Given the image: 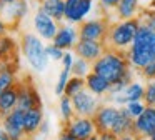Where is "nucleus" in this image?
Wrapping results in <instances>:
<instances>
[{"instance_id":"41","label":"nucleus","mask_w":155,"mask_h":140,"mask_svg":"<svg viewBox=\"0 0 155 140\" xmlns=\"http://www.w3.org/2000/svg\"><path fill=\"white\" fill-rule=\"evenodd\" d=\"M117 140H138V137L135 133H128V135H122V137H117Z\"/></svg>"},{"instance_id":"2","label":"nucleus","mask_w":155,"mask_h":140,"mask_svg":"<svg viewBox=\"0 0 155 140\" xmlns=\"http://www.w3.org/2000/svg\"><path fill=\"white\" fill-rule=\"evenodd\" d=\"M132 70L127 52L115 48H107L98 60L92 63V72L105 77L110 83H115Z\"/></svg>"},{"instance_id":"3","label":"nucleus","mask_w":155,"mask_h":140,"mask_svg":"<svg viewBox=\"0 0 155 140\" xmlns=\"http://www.w3.org/2000/svg\"><path fill=\"white\" fill-rule=\"evenodd\" d=\"M140 23L142 22L138 17L112 22L110 28H108V33H107V40H105L107 48H115V50L127 52L130 48V45L134 43V38L137 35V30L140 27Z\"/></svg>"},{"instance_id":"45","label":"nucleus","mask_w":155,"mask_h":140,"mask_svg":"<svg viewBox=\"0 0 155 140\" xmlns=\"http://www.w3.org/2000/svg\"><path fill=\"white\" fill-rule=\"evenodd\" d=\"M148 140H155V132H153V133H152V135H150V137H148Z\"/></svg>"},{"instance_id":"42","label":"nucleus","mask_w":155,"mask_h":140,"mask_svg":"<svg viewBox=\"0 0 155 140\" xmlns=\"http://www.w3.org/2000/svg\"><path fill=\"white\" fill-rule=\"evenodd\" d=\"M0 140H10V135L7 133V130L0 125Z\"/></svg>"},{"instance_id":"26","label":"nucleus","mask_w":155,"mask_h":140,"mask_svg":"<svg viewBox=\"0 0 155 140\" xmlns=\"http://www.w3.org/2000/svg\"><path fill=\"white\" fill-rule=\"evenodd\" d=\"M124 97L125 100L128 102H137V100H143V93H145V85L142 82H137V80H134V82H130L127 85V88L124 90Z\"/></svg>"},{"instance_id":"33","label":"nucleus","mask_w":155,"mask_h":140,"mask_svg":"<svg viewBox=\"0 0 155 140\" xmlns=\"http://www.w3.org/2000/svg\"><path fill=\"white\" fill-rule=\"evenodd\" d=\"M143 102H145V105L155 107V80H148L147 85H145Z\"/></svg>"},{"instance_id":"25","label":"nucleus","mask_w":155,"mask_h":140,"mask_svg":"<svg viewBox=\"0 0 155 140\" xmlns=\"http://www.w3.org/2000/svg\"><path fill=\"white\" fill-rule=\"evenodd\" d=\"M58 113H60V118L62 122H68L72 120L77 113H75V108H74V102H72V97L68 95H60L58 97Z\"/></svg>"},{"instance_id":"13","label":"nucleus","mask_w":155,"mask_h":140,"mask_svg":"<svg viewBox=\"0 0 155 140\" xmlns=\"http://www.w3.org/2000/svg\"><path fill=\"white\" fill-rule=\"evenodd\" d=\"M107 50L105 42H97V40H78L77 45L74 48V53L80 58H85L88 62L94 63L95 60H98L102 57V53Z\"/></svg>"},{"instance_id":"21","label":"nucleus","mask_w":155,"mask_h":140,"mask_svg":"<svg viewBox=\"0 0 155 140\" xmlns=\"http://www.w3.org/2000/svg\"><path fill=\"white\" fill-rule=\"evenodd\" d=\"M20 52V42L10 33L0 37V60H8V58H18Z\"/></svg>"},{"instance_id":"29","label":"nucleus","mask_w":155,"mask_h":140,"mask_svg":"<svg viewBox=\"0 0 155 140\" xmlns=\"http://www.w3.org/2000/svg\"><path fill=\"white\" fill-rule=\"evenodd\" d=\"M70 77H72V72H70V70H65V68H62V72L58 73L57 82H55V93H57L58 97L64 95L65 87H67V82H68Z\"/></svg>"},{"instance_id":"24","label":"nucleus","mask_w":155,"mask_h":140,"mask_svg":"<svg viewBox=\"0 0 155 140\" xmlns=\"http://www.w3.org/2000/svg\"><path fill=\"white\" fill-rule=\"evenodd\" d=\"M38 8L58 22L65 20V0H44L38 3Z\"/></svg>"},{"instance_id":"28","label":"nucleus","mask_w":155,"mask_h":140,"mask_svg":"<svg viewBox=\"0 0 155 140\" xmlns=\"http://www.w3.org/2000/svg\"><path fill=\"white\" fill-rule=\"evenodd\" d=\"M72 75H77V77H87L88 73L92 72V62L85 58H80V57H75V62L72 65Z\"/></svg>"},{"instance_id":"20","label":"nucleus","mask_w":155,"mask_h":140,"mask_svg":"<svg viewBox=\"0 0 155 140\" xmlns=\"http://www.w3.org/2000/svg\"><path fill=\"white\" fill-rule=\"evenodd\" d=\"M134 123H135V118L130 117V113H128L124 107H120V112H118V115H117V118H115L114 127H112L110 132H114L117 137L134 133Z\"/></svg>"},{"instance_id":"7","label":"nucleus","mask_w":155,"mask_h":140,"mask_svg":"<svg viewBox=\"0 0 155 140\" xmlns=\"http://www.w3.org/2000/svg\"><path fill=\"white\" fill-rule=\"evenodd\" d=\"M32 25H34V30L40 38H44L45 42H52L55 37V33L58 32V27H60V22L55 20L54 17L47 15L44 10L38 8L37 12L34 13V18H32Z\"/></svg>"},{"instance_id":"11","label":"nucleus","mask_w":155,"mask_h":140,"mask_svg":"<svg viewBox=\"0 0 155 140\" xmlns=\"http://www.w3.org/2000/svg\"><path fill=\"white\" fill-rule=\"evenodd\" d=\"M118 112H120V107L117 105H110V103H102L98 107V110L95 112V115L92 117L95 122V128H97V133L102 132H110L112 127H114V122L117 118Z\"/></svg>"},{"instance_id":"1","label":"nucleus","mask_w":155,"mask_h":140,"mask_svg":"<svg viewBox=\"0 0 155 140\" xmlns=\"http://www.w3.org/2000/svg\"><path fill=\"white\" fill-rule=\"evenodd\" d=\"M127 57L134 70H142L147 63L155 60V30L140 23L134 43L127 50Z\"/></svg>"},{"instance_id":"43","label":"nucleus","mask_w":155,"mask_h":140,"mask_svg":"<svg viewBox=\"0 0 155 140\" xmlns=\"http://www.w3.org/2000/svg\"><path fill=\"white\" fill-rule=\"evenodd\" d=\"M87 140H98V133H95V135H92V137H88Z\"/></svg>"},{"instance_id":"5","label":"nucleus","mask_w":155,"mask_h":140,"mask_svg":"<svg viewBox=\"0 0 155 140\" xmlns=\"http://www.w3.org/2000/svg\"><path fill=\"white\" fill-rule=\"evenodd\" d=\"M110 20L107 15L95 17V18H85L82 23H78V35L82 40H97V42H105L107 33L110 28Z\"/></svg>"},{"instance_id":"15","label":"nucleus","mask_w":155,"mask_h":140,"mask_svg":"<svg viewBox=\"0 0 155 140\" xmlns=\"http://www.w3.org/2000/svg\"><path fill=\"white\" fill-rule=\"evenodd\" d=\"M18 58L0 60V92L18 83Z\"/></svg>"},{"instance_id":"35","label":"nucleus","mask_w":155,"mask_h":140,"mask_svg":"<svg viewBox=\"0 0 155 140\" xmlns=\"http://www.w3.org/2000/svg\"><path fill=\"white\" fill-rule=\"evenodd\" d=\"M138 73H140V77L143 80H155V60H152L150 63H147V65L143 67L142 70H138Z\"/></svg>"},{"instance_id":"39","label":"nucleus","mask_w":155,"mask_h":140,"mask_svg":"<svg viewBox=\"0 0 155 140\" xmlns=\"http://www.w3.org/2000/svg\"><path fill=\"white\" fill-rule=\"evenodd\" d=\"M48 133H50V123H48V120H44V123L40 125V130H38V135L47 137Z\"/></svg>"},{"instance_id":"38","label":"nucleus","mask_w":155,"mask_h":140,"mask_svg":"<svg viewBox=\"0 0 155 140\" xmlns=\"http://www.w3.org/2000/svg\"><path fill=\"white\" fill-rule=\"evenodd\" d=\"M57 140H77V138H75V137L64 127V128L60 130V133H58V138H57Z\"/></svg>"},{"instance_id":"4","label":"nucleus","mask_w":155,"mask_h":140,"mask_svg":"<svg viewBox=\"0 0 155 140\" xmlns=\"http://www.w3.org/2000/svg\"><path fill=\"white\" fill-rule=\"evenodd\" d=\"M20 53L25 60H27L28 67L34 72H44L48 65V57H47V50H45V40L40 38L37 33L32 32H25L20 37Z\"/></svg>"},{"instance_id":"36","label":"nucleus","mask_w":155,"mask_h":140,"mask_svg":"<svg viewBox=\"0 0 155 140\" xmlns=\"http://www.w3.org/2000/svg\"><path fill=\"white\" fill-rule=\"evenodd\" d=\"M75 53H74V50H65V53H64V58L60 60L62 62V68H65V70H72V65H74V62H75Z\"/></svg>"},{"instance_id":"48","label":"nucleus","mask_w":155,"mask_h":140,"mask_svg":"<svg viewBox=\"0 0 155 140\" xmlns=\"http://www.w3.org/2000/svg\"><path fill=\"white\" fill-rule=\"evenodd\" d=\"M138 140H143V138H138Z\"/></svg>"},{"instance_id":"34","label":"nucleus","mask_w":155,"mask_h":140,"mask_svg":"<svg viewBox=\"0 0 155 140\" xmlns=\"http://www.w3.org/2000/svg\"><path fill=\"white\" fill-rule=\"evenodd\" d=\"M118 3H120V0H98V7H100V10L104 12V15L108 17V13L118 7Z\"/></svg>"},{"instance_id":"14","label":"nucleus","mask_w":155,"mask_h":140,"mask_svg":"<svg viewBox=\"0 0 155 140\" xmlns=\"http://www.w3.org/2000/svg\"><path fill=\"white\" fill-rule=\"evenodd\" d=\"M155 132V107L147 105L140 117L135 118L134 123V133L138 138L148 140V137Z\"/></svg>"},{"instance_id":"46","label":"nucleus","mask_w":155,"mask_h":140,"mask_svg":"<svg viewBox=\"0 0 155 140\" xmlns=\"http://www.w3.org/2000/svg\"><path fill=\"white\" fill-rule=\"evenodd\" d=\"M4 2H7V3H12V2H15V0H4Z\"/></svg>"},{"instance_id":"30","label":"nucleus","mask_w":155,"mask_h":140,"mask_svg":"<svg viewBox=\"0 0 155 140\" xmlns=\"http://www.w3.org/2000/svg\"><path fill=\"white\" fill-rule=\"evenodd\" d=\"M138 18H140L142 23H145V25H148L152 30H155V8H152V7H148V8H140V12H138Z\"/></svg>"},{"instance_id":"37","label":"nucleus","mask_w":155,"mask_h":140,"mask_svg":"<svg viewBox=\"0 0 155 140\" xmlns=\"http://www.w3.org/2000/svg\"><path fill=\"white\" fill-rule=\"evenodd\" d=\"M10 23L7 22V20L4 18V15H0V37H4V35H7L8 32H10Z\"/></svg>"},{"instance_id":"18","label":"nucleus","mask_w":155,"mask_h":140,"mask_svg":"<svg viewBox=\"0 0 155 140\" xmlns=\"http://www.w3.org/2000/svg\"><path fill=\"white\" fill-rule=\"evenodd\" d=\"M85 88L90 90V92L97 97H108L112 83L108 82L105 77L98 75V73H95V72H90L85 77Z\"/></svg>"},{"instance_id":"27","label":"nucleus","mask_w":155,"mask_h":140,"mask_svg":"<svg viewBox=\"0 0 155 140\" xmlns=\"http://www.w3.org/2000/svg\"><path fill=\"white\" fill-rule=\"evenodd\" d=\"M85 88V78L84 77H77V75H72L67 82V87H65V95L68 97H75L77 93H80L82 90Z\"/></svg>"},{"instance_id":"47","label":"nucleus","mask_w":155,"mask_h":140,"mask_svg":"<svg viewBox=\"0 0 155 140\" xmlns=\"http://www.w3.org/2000/svg\"><path fill=\"white\" fill-rule=\"evenodd\" d=\"M37 2H38V3H40V2H44V0H37Z\"/></svg>"},{"instance_id":"10","label":"nucleus","mask_w":155,"mask_h":140,"mask_svg":"<svg viewBox=\"0 0 155 140\" xmlns=\"http://www.w3.org/2000/svg\"><path fill=\"white\" fill-rule=\"evenodd\" d=\"M24 113L25 110L15 108L10 113L0 118V125L7 130L10 135V140H25V132H24Z\"/></svg>"},{"instance_id":"23","label":"nucleus","mask_w":155,"mask_h":140,"mask_svg":"<svg viewBox=\"0 0 155 140\" xmlns=\"http://www.w3.org/2000/svg\"><path fill=\"white\" fill-rule=\"evenodd\" d=\"M140 12V0H120L118 7L115 8V17L117 20H127L138 17Z\"/></svg>"},{"instance_id":"12","label":"nucleus","mask_w":155,"mask_h":140,"mask_svg":"<svg viewBox=\"0 0 155 140\" xmlns=\"http://www.w3.org/2000/svg\"><path fill=\"white\" fill-rule=\"evenodd\" d=\"M80 40L78 35V27L74 23H60L58 32L55 33L52 43H55L57 47H60L62 50H74L77 42Z\"/></svg>"},{"instance_id":"44","label":"nucleus","mask_w":155,"mask_h":140,"mask_svg":"<svg viewBox=\"0 0 155 140\" xmlns=\"http://www.w3.org/2000/svg\"><path fill=\"white\" fill-rule=\"evenodd\" d=\"M150 7H152V8H155V0H150Z\"/></svg>"},{"instance_id":"19","label":"nucleus","mask_w":155,"mask_h":140,"mask_svg":"<svg viewBox=\"0 0 155 140\" xmlns=\"http://www.w3.org/2000/svg\"><path fill=\"white\" fill-rule=\"evenodd\" d=\"M28 13V2L27 0H15V2L8 3L7 8L4 12V18L10 23V27H15L25 18Z\"/></svg>"},{"instance_id":"9","label":"nucleus","mask_w":155,"mask_h":140,"mask_svg":"<svg viewBox=\"0 0 155 140\" xmlns=\"http://www.w3.org/2000/svg\"><path fill=\"white\" fill-rule=\"evenodd\" d=\"M64 127L75 137L77 140H87L88 137L95 135V122L92 117H84V115H75L72 120L64 123Z\"/></svg>"},{"instance_id":"8","label":"nucleus","mask_w":155,"mask_h":140,"mask_svg":"<svg viewBox=\"0 0 155 140\" xmlns=\"http://www.w3.org/2000/svg\"><path fill=\"white\" fill-rule=\"evenodd\" d=\"M74 102V108L77 115H84V117H94L95 112L98 110L100 103V97L94 95L90 90L84 88L80 93H77L75 97H72Z\"/></svg>"},{"instance_id":"17","label":"nucleus","mask_w":155,"mask_h":140,"mask_svg":"<svg viewBox=\"0 0 155 140\" xmlns=\"http://www.w3.org/2000/svg\"><path fill=\"white\" fill-rule=\"evenodd\" d=\"M92 8H94V0H78L75 5L65 10V22L78 25L88 17Z\"/></svg>"},{"instance_id":"40","label":"nucleus","mask_w":155,"mask_h":140,"mask_svg":"<svg viewBox=\"0 0 155 140\" xmlns=\"http://www.w3.org/2000/svg\"><path fill=\"white\" fill-rule=\"evenodd\" d=\"M98 140H117V135L114 132H102L98 133Z\"/></svg>"},{"instance_id":"32","label":"nucleus","mask_w":155,"mask_h":140,"mask_svg":"<svg viewBox=\"0 0 155 140\" xmlns=\"http://www.w3.org/2000/svg\"><path fill=\"white\" fill-rule=\"evenodd\" d=\"M45 50H47V57L50 62H60L62 58H64V53L65 50H62L60 47H57L55 43H47V47H45Z\"/></svg>"},{"instance_id":"22","label":"nucleus","mask_w":155,"mask_h":140,"mask_svg":"<svg viewBox=\"0 0 155 140\" xmlns=\"http://www.w3.org/2000/svg\"><path fill=\"white\" fill-rule=\"evenodd\" d=\"M18 107V92L17 85L7 88L4 92H0V118L5 117L7 113H10L12 110H15Z\"/></svg>"},{"instance_id":"31","label":"nucleus","mask_w":155,"mask_h":140,"mask_svg":"<svg viewBox=\"0 0 155 140\" xmlns=\"http://www.w3.org/2000/svg\"><path fill=\"white\" fill-rule=\"evenodd\" d=\"M145 102L143 100H137V102H128L124 105V108L127 110L128 113H130V117H134V118H137V117H140L142 113H143L145 110Z\"/></svg>"},{"instance_id":"16","label":"nucleus","mask_w":155,"mask_h":140,"mask_svg":"<svg viewBox=\"0 0 155 140\" xmlns=\"http://www.w3.org/2000/svg\"><path fill=\"white\" fill-rule=\"evenodd\" d=\"M44 108L42 107H34V108L25 110L24 113V132L25 138H32V137L38 135L40 125L44 123Z\"/></svg>"},{"instance_id":"6","label":"nucleus","mask_w":155,"mask_h":140,"mask_svg":"<svg viewBox=\"0 0 155 140\" xmlns=\"http://www.w3.org/2000/svg\"><path fill=\"white\" fill-rule=\"evenodd\" d=\"M17 92H18V108L28 110L34 108V107H42V97L30 77L18 80Z\"/></svg>"}]
</instances>
